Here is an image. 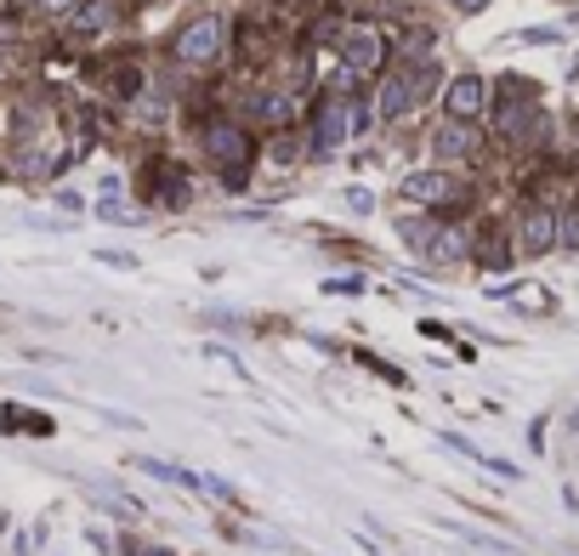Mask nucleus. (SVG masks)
Listing matches in <instances>:
<instances>
[{
  "label": "nucleus",
  "mask_w": 579,
  "mask_h": 556,
  "mask_svg": "<svg viewBox=\"0 0 579 556\" xmlns=\"http://www.w3.org/2000/svg\"><path fill=\"white\" fill-rule=\"evenodd\" d=\"M125 556H165L160 545H125Z\"/></svg>",
  "instance_id": "18"
},
{
  "label": "nucleus",
  "mask_w": 579,
  "mask_h": 556,
  "mask_svg": "<svg viewBox=\"0 0 579 556\" xmlns=\"http://www.w3.org/2000/svg\"><path fill=\"white\" fill-rule=\"evenodd\" d=\"M432 80H438L432 63H420V68H398L392 80L381 86V97H375V114H381V119H404V114L420 103V97L432 91Z\"/></svg>",
  "instance_id": "2"
},
{
  "label": "nucleus",
  "mask_w": 579,
  "mask_h": 556,
  "mask_svg": "<svg viewBox=\"0 0 579 556\" xmlns=\"http://www.w3.org/2000/svg\"><path fill=\"white\" fill-rule=\"evenodd\" d=\"M347 131H352V137H364V131H369V103H358V97L347 103Z\"/></svg>",
  "instance_id": "15"
},
{
  "label": "nucleus",
  "mask_w": 579,
  "mask_h": 556,
  "mask_svg": "<svg viewBox=\"0 0 579 556\" xmlns=\"http://www.w3.org/2000/svg\"><path fill=\"white\" fill-rule=\"evenodd\" d=\"M295 109H301V103H295L290 91H267V97H256V114H262L267 125H290Z\"/></svg>",
  "instance_id": "11"
},
{
  "label": "nucleus",
  "mask_w": 579,
  "mask_h": 556,
  "mask_svg": "<svg viewBox=\"0 0 579 556\" xmlns=\"http://www.w3.org/2000/svg\"><path fill=\"white\" fill-rule=\"evenodd\" d=\"M398 193H404L410 205H432V211L461 205V199H466V188H461L449 170H415V176H404V182H398Z\"/></svg>",
  "instance_id": "3"
},
{
  "label": "nucleus",
  "mask_w": 579,
  "mask_h": 556,
  "mask_svg": "<svg viewBox=\"0 0 579 556\" xmlns=\"http://www.w3.org/2000/svg\"><path fill=\"white\" fill-rule=\"evenodd\" d=\"M557 250H579V211H568L557 222Z\"/></svg>",
  "instance_id": "14"
},
{
  "label": "nucleus",
  "mask_w": 579,
  "mask_h": 556,
  "mask_svg": "<svg viewBox=\"0 0 579 556\" xmlns=\"http://www.w3.org/2000/svg\"><path fill=\"white\" fill-rule=\"evenodd\" d=\"M449 7H455V12H483L489 0H449Z\"/></svg>",
  "instance_id": "17"
},
{
  "label": "nucleus",
  "mask_w": 579,
  "mask_h": 556,
  "mask_svg": "<svg viewBox=\"0 0 579 556\" xmlns=\"http://www.w3.org/2000/svg\"><path fill=\"white\" fill-rule=\"evenodd\" d=\"M483 109H489V80L483 74H461V80L443 91V114H455L461 125H471Z\"/></svg>",
  "instance_id": "7"
},
{
  "label": "nucleus",
  "mask_w": 579,
  "mask_h": 556,
  "mask_svg": "<svg viewBox=\"0 0 579 556\" xmlns=\"http://www.w3.org/2000/svg\"><path fill=\"white\" fill-rule=\"evenodd\" d=\"M114 23H119L114 0H86V7H74V29L80 35H103V29H114Z\"/></svg>",
  "instance_id": "10"
},
{
  "label": "nucleus",
  "mask_w": 579,
  "mask_h": 556,
  "mask_svg": "<svg viewBox=\"0 0 579 556\" xmlns=\"http://www.w3.org/2000/svg\"><path fill=\"white\" fill-rule=\"evenodd\" d=\"M517 250H528V256H551V250H557V211L528 205L523 222H517Z\"/></svg>",
  "instance_id": "6"
},
{
  "label": "nucleus",
  "mask_w": 579,
  "mask_h": 556,
  "mask_svg": "<svg viewBox=\"0 0 579 556\" xmlns=\"http://www.w3.org/2000/svg\"><path fill=\"white\" fill-rule=\"evenodd\" d=\"M398 233H404V244L426 250V244H432V233H438V227H432V222H404V227H398Z\"/></svg>",
  "instance_id": "13"
},
{
  "label": "nucleus",
  "mask_w": 579,
  "mask_h": 556,
  "mask_svg": "<svg viewBox=\"0 0 579 556\" xmlns=\"http://www.w3.org/2000/svg\"><path fill=\"white\" fill-rule=\"evenodd\" d=\"M40 12H52V17H58V12H74V0H40Z\"/></svg>",
  "instance_id": "16"
},
{
  "label": "nucleus",
  "mask_w": 579,
  "mask_h": 556,
  "mask_svg": "<svg viewBox=\"0 0 579 556\" xmlns=\"http://www.w3.org/2000/svg\"><path fill=\"white\" fill-rule=\"evenodd\" d=\"M381 52L387 46H381V35H375L369 23H352V29L341 35V68L352 74V80H364V74L381 68Z\"/></svg>",
  "instance_id": "4"
},
{
  "label": "nucleus",
  "mask_w": 579,
  "mask_h": 556,
  "mask_svg": "<svg viewBox=\"0 0 579 556\" xmlns=\"http://www.w3.org/2000/svg\"><path fill=\"white\" fill-rule=\"evenodd\" d=\"M426 256H432V262H461V256H466V233H455V227H438L432 244H426Z\"/></svg>",
  "instance_id": "12"
},
{
  "label": "nucleus",
  "mask_w": 579,
  "mask_h": 556,
  "mask_svg": "<svg viewBox=\"0 0 579 556\" xmlns=\"http://www.w3.org/2000/svg\"><path fill=\"white\" fill-rule=\"evenodd\" d=\"M205 148H211V160H216V165H228L234 176L250 165V154H256V148H250V131H239V125H228V119L205 125Z\"/></svg>",
  "instance_id": "5"
},
{
  "label": "nucleus",
  "mask_w": 579,
  "mask_h": 556,
  "mask_svg": "<svg viewBox=\"0 0 579 556\" xmlns=\"http://www.w3.org/2000/svg\"><path fill=\"white\" fill-rule=\"evenodd\" d=\"M352 131H347V103H324L318 114H313V148L324 154V148H336V142H347Z\"/></svg>",
  "instance_id": "9"
},
{
  "label": "nucleus",
  "mask_w": 579,
  "mask_h": 556,
  "mask_svg": "<svg viewBox=\"0 0 579 556\" xmlns=\"http://www.w3.org/2000/svg\"><path fill=\"white\" fill-rule=\"evenodd\" d=\"M432 154L438 160H471L477 154V131H471V125H461V119H449V125H438V137H432Z\"/></svg>",
  "instance_id": "8"
},
{
  "label": "nucleus",
  "mask_w": 579,
  "mask_h": 556,
  "mask_svg": "<svg viewBox=\"0 0 579 556\" xmlns=\"http://www.w3.org/2000/svg\"><path fill=\"white\" fill-rule=\"evenodd\" d=\"M228 29H234V23L222 17V12L193 17L188 29L171 40V58H176V63H188V68H216L222 58H228Z\"/></svg>",
  "instance_id": "1"
}]
</instances>
